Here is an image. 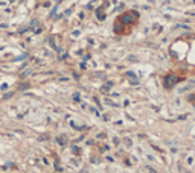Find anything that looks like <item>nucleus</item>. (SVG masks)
Listing matches in <instances>:
<instances>
[]
</instances>
